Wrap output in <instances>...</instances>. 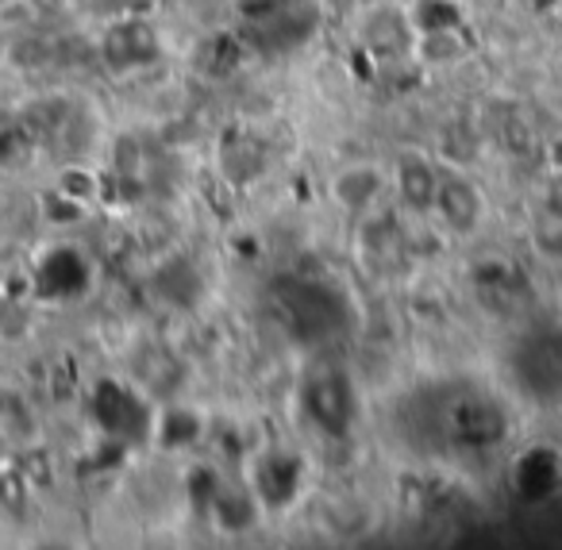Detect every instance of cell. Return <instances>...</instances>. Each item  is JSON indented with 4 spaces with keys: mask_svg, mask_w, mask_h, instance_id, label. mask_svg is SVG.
<instances>
[{
    "mask_svg": "<svg viewBox=\"0 0 562 550\" xmlns=\"http://www.w3.org/2000/svg\"><path fill=\"white\" fill-rule=\"evenodd\" d=\"M531 247L543 258H562V204H539V212L531 216Z\"/></svg>",
    "mask_w": 562,
    "mask_h": 550,
    "instance_id": "cell-15",
    "label": "cell"
},
{
    "mask_svg": "<svg viewBox=\"0 0 562 550\" xmlns=\"http://www.w3.org/2000/svg\"><path fill=\"white\" fill-rule=\"evenodd\" d=\"M243 43L258 55H290L321 32L313 0H243Z\"/></svg>",
    "mask_w": 562,
    "mask_h": 550,
    "instance_id": "cell-1",
    "label": "cell"
},
{
    "mask_svg": "<svg viewBox=\"0 0 562 550\" xmlns=\"http://www.w3.org/2000/svg\"><path fill=\"white\" fill-rule=\"evenodd\" d=\"M308 481V462L301 450L293 447H270L255 450L247 462V489L255 493V501L262 504V512H285L301 501Z\"/></svg>",
    "mask_w": 562,
    "mask_h": 550,
    "instance_id": "cell-2",
    "label": "cell"
},
{
    "mask_svg": "<svg viewBox=\"0 0 562 550\" xmlns=\"http://www.w3.org/2000/svg\"><path fill=\"white\" fill-rule=\"evenodd\" d=\"M35 416L32 404L24 401V393L16 389H0V447L4 450H27L35 447Z\"/></svg>",
    "mask_w": 562,
    "mask_h": 550,
    "instance_id": "cell-13",
    "label": "cell"
},
{
    "mask_svg": "<svg viewBox=\"0 0 562 550\" xmlns=\"http://www.w3.org/2000/svg\"><path fill=\"white\" fill-rule=\"evenodd\" d=\"M97 193H101V178L81 170V166H70V170L58 178V197L70 204H86V201H93Z\"/></svg>",
    "mask_w": 562,
    "mask_h": 550,
    "instance_id": "cell-16",
    "label": "cell"
},
{
    "mask_svg": "<svg viewBox=\"0 0 562 550\" xmlns=\"http://www.w3.org/2000/svg\"><path fill=\"white\" fill-rule=\"evenodd\" d=\"M204 435V419L193 408H162L150 424V439L162 450H186Z\"/></svg>",
    "mask_w": 562,
    "mask_h": 550,
    "instance_id": "cell-14",
    "label": "cell"
},
{
    "mask_svg": "<svg viewBox=\"0 0 562 550\" xmlns=\"http://www.w3.org/2000/svg\"><path fill=\"white\" fill-rule=\"evenodd\" d=\"M355 250H359V262L370 278H393V273L405 270L408 235L397 224V216L374 209L370 216H362V227L355 235Z\"/></svg>",
    "mask_w": 562,
    "mask_h": 550,
    "instance_id": "cell-5",
    "label": "cell"
},
{
    "mask_svg": "<svg viewBox=\"0 0 562 550\" xmlns=\"http://www.w3.org/2000/svg\"><path fill=\"white\" fill-rule=\"evenodd\" d=\"M431 216H436L439 227L451 232L454 239H474V235L485 227V216H490L485 189L477 186L462 166H439L436 197H431Z\"/></svg>",
    "mask_w": 562,
    "mask_h": 550,
    "instance_id": "cell-4",
    "label": "cell"
},
{
    "mask_svg": "<svg viewBox=\"0 0 562 550\" xmlns=\"http://www.w3.org/2000/svg\"><path fill=\"white\" fill-rule=\"evenodd\" d=\"M162 47H158V32L147 24V20H120L112 24L109 40H104V58L116 74H132V70H143V66L158 63Z\"/></svg>",
    "mask_w": 562,
    "mask_h": 550,
    "instance_id": "cell-8",
    "label": "cell"
},
{
    "mask_svg": "<svg viewBox=\"0 0 562 550\" xmlns=\"http://www.w3.org/2000/svg\"><path fill=\"white\" fill-rule=\"evenodd\" d=\"M390 193V170L378 162H351L344 170L331 173L328 197L336 209H344L347 216H370L378 204Z\"/></svg>",
    "mask_w": 562,
    "mask_h": 550,
    "instance_id": "cell-6",
    "label": "cell"
},
{
    "mask_svg": "<svg viewBox=\"0 0 562 550\" xmlns=\"http://www.w3.org/2000/svg\"><path fill=\"white\" fill-rule=\"evenodd\" d=\"M359 43L382 58L413 55V43H416L413 16H408L405 9H397V4H378V9H370L367 16H362Z\"/></svg>",
    "mask_w": 562,
    "mask_h": 550,
    "instance_id": "cell-7",
    "label": "cell"
},
{
    "mask_svg": "<svg viewBox=\"0 0 562 550\" xmlns=\"http://www.w3.org/2000/svg\"><path fill=\"white\" fill-rule=\"evenodd\" d=\"M513 481H516V489H520V496H528V501H547V496L562 485L559 450H551V447L524 450L513 465Z\"/></svg>",
    "mask_w": 562,
    "mask_h": 550,
    "instance_id": "cell-11",
    "label": "cell"
},
{
    "mask_svg": "<svg viewBox=\"0 0 562 550\" xmlns=\"http://www.w3.org/2000/svg\"><path fill=\"white\" fill-rule=\"evenodd\" d=\"M439 181V162H431L420 150H401L397 166L390 173V189L397 193V201L416 216H431V197H436Z\"/></svg>",
    "mask_w": 562,
    "mask_h": 550,
    "instance_id": "cell-9",
    "label": "cell"
},
{
    "mask_svg": "<svg viewBox=\"0 0 562 550\" xmlns=\"http://www.w3.org/2000/svg\"><path fill=\"white\" fill-rule=\"evenodd\" d=\"M266 143L250 132H224L220 139V170L232 186H250L266 173Z\"/></svg>",
    "mask_w": 562,
    "mask_h": 550,
    "instance_id": "cell-10",
    "label": "cell"
},
{
    "mask_svg": "<svg viewBox=\"0 0 562 550\" xmlns=\"http://www.w3.org/2000/svg\"><path fill=\"white\" fill-rule=\"evenodd\" d=\"M209 516L212 524H216V531L224 535H247L258 527V519H262V504L255 501V493H250L247 485H220V493L212 496L209 504Z\"/></svg>",
    "mask_w": 562,
    "mask_h": 550,
    "instance_id": "cell-12",
    "label": "cell"
},
{
    "mask_svg": "<svg viewBox=\"0 0 562 550\" xmlns=\"http://www.w3.org/2000/svg\"><path fill=\"white\" fill-rule=\"evenodd\" d=\"M355 408H359V401H355L351 378L336 366H321L301 385V416L324 439H347V431L355 427Z\"/></svg>",
    "mask_w": 562,
    "mask_h": 550,
    "instance_id": "cell-3",
    "label": "cell"
}]
</instances>
